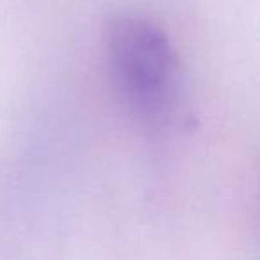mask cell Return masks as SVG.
I'll return each instance as SVG.
<instances>
[{
  "label": "cell",
  "mask_w": 260,
  "mask_h": 260,
  "mask_svg": "<svg viewBox=\"0 0 260 260\" xmlns=\"http://www.w3.org/2000/svg\"><path fill=\"white\" fill-rule=\"evenodd\" d=\"M105 52L116 87L148 121L170 112L178 89V61L168 36L141 16H114L105 27Z\"/></svg>",
  "instance_id": "1"
}]
</instances>
